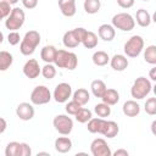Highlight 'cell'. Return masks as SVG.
Instances as JSON below:
<instances>
[{"label": "cell", "instance_id": "6da1fadb", "mask_svg": "<svg viewBox=\"0 0 156 156\" xmlns=\"http://www.w3.org/2000/svg\"><path fill=\"white\" fill-rule=\"evenodd\" d=\"M54 63L58 68H66L68 71H73L78 65V57L74 52L66 50H57Z\"/></svg>", "mask_w": 156, "mask_h": 156}, {"label": "cell", "instance_id": "7a4b0ae2", "mask_svg": "<svg viewBox=\"0 0 156 156\" xmlns=\"http://www.w3.org/2000/svg\"><path fill=\"white\" fill-rule=\"evenodd\" d=\"M40 43V34L37 30H28L20 44V51L24 56L32 55Z\"/></svg>", "mask_w": 156, "mask_h": 156}, {"label": "cell", "instance_id": "3957f363", "mask_svg": "<svg viewBox=\"0 0 156 156\" xmlns=\"http://www.w3.org/2000/svg\"><path fill=\"white\" fill-rule=\"evenodd\" d=\"M151 88H152L151 82L147 78L139 77L134 80V83L130 88V95H132V98H134L136 100H141L150 94Z\"/></svg>", "mask_w": 156, "mask_h": 156}, {"label": "cell", "instance_id": "277c9868", "mask_svg": "<svg viewBox=\"0 0 156 156\" xmlns=\"http://www.w3.org/2000/svg\"><path fill=\"white\" fill-rule=\"evenodd\" d=\"M26 20V13L20 7H13L10 12V15L7 16L6 21H5V27L11 32V30H17L20 29Z\"/></svg>", "mask_w": 156, "mask_h": 156}, {"label": "cell", "instance_id": "5b68a950", "mask_svg": "<svg viewBox=\"0 0 156 156\" xmlns=\"http://www.w3.org/2000/svg\"><path fill=\"white\" fill-rule=\"evenodd\" d=\"M112 26L123 32H129L135 27V20L127 12H119L112 17Z\"/></svg>", "mask_w": 156, "mask_h": 156}, {"label": "cell", "instance_id": "8992f818", "mask_svg": "<svg viewBox=\"0 0 156 156\" xmlns=\"http://www.w3.org/2000/svg\"><path fill=\"white\" fill-rule=\"evenodd\" d=\"M144 49V39L140 35H133L130 37L127 43L124 44V54L128 57H138Z\"/></svg>", "mask_w": 156, "mask_h": 156}, {"label": "cell", "instance_id": "52a82bcc", "mask_svg": "<svg viewBox=\"0 0 156 156\" xmlns=\"http://www.w3.org/2000/svg\"><path fill=\"white\" fill-rule=\"evenodd\" d=\"M51 100V93L48 87L38 85L30 93V102L33 105H45Z\"/></svg>", "mask_w": 156, "mask_h": 156}, {"label": "cell", "instance_id": "ba28073f", "mask_svg": "<svg viewBox=\"0 0 156 156\" xmlns=\"http://www.w3.org/2000/svg\"><path fill=\"white\" fill-rule=\"evenodd\" d=\"M52 124H54L55 129L62 135H68L73 129V121L67 115L55 116V118L52 121Z\"/></svg>", "mask_w": 156, "mask_h": 156}, {"label": "cell", "instance_id": "9c48e42d", "mask_svg": "<svg viewBox=\"0 0 156 156\" xmlns=\"http://www.w3.org/2000/svg\"><path fill=\"white\" fill-rule=\"evenodd\" d=\"M71 96H72V87L68 83H65V82L57 84L55 90H54V94H52V98L58 104L67 102Z\"/></svg>", "mask_w": 156, "mask_h": 156}, {"label": "cell", "instance_id": "30bf717a", "mask_svg": "<svg viewBox=\"0 0 156 156\" xmlns=\"http://www.w3.org/2000/svg\"><path fill=\"white\" fill-rule=\"evenodd\" d=\"M90 152L93 156H111L112 151L102 138H96L90 144Z\"/></svg>", "mask_w": 156, "mask_h": 156}, {"label": "cell", "instance_id": "8fae6325", "mask_svg": "<svg viewBox=\"0 0 156 156\" xmlns=\"http://www.w3.org/2000/svg\"><path fill=\"white\" fill-rule=\"evenodd\" d=\"M41 72V67L35 58H29L23 66V74L29 79H35L39 77Z\"/></svg>", "mask_w": 156, "mask_h": 156}, {"label": "cell", "instance_id": "7c38bea8", "mask_svg": "<svg viewBox=\"0 0 156 156\" xmlns=\"http://www.w3.org/2000/svg\"><path fill=\"white\" fill-rule=\"evenodd\" d=\"M34 113H35L34 107L29 102H21L16 107V115L22 121H29V119H32L34 117Z\"/></svg>", "mask_w": 156, "mask_h": 156}, {"label": "cell", "instance_id": "4fadbf2b", "mask_svg": "<svg viewBox=\"0 0 156 156\" xmlns=\"http://www.w3.org/2000/svg\"><path fill=\"white\" fill-rule=\"evenodd\" d=\"M58 7L61 13L66 17H73L77 12L76 0H58Z\"/></svg>", "mask_w": 156, "mask_h": 156}, {"label": "cell", "instance_id": "5bb4252c", "mask_svg": "<svg viewBox=\"0 0 156 156\" xmlns=\"http://www.w3.org/2000/svg\"><path fill=\"white\" fill-rule=\"evenodd\" d=\"M110 65L112 67V69L117 71V72H122L124 71L129 62H128V58L124 56V55H121V54H116L112 56V58L110 60Z\"/></svg>", "mask_w": 156, "mask_h": 156}, {"label": "cell", "instance_id": "9a60e30c", "mask_svg": "<svg viewBox=\"0 0 156 156\" xmlns=\"http://www.w3.org/2000/svg\"><path fill=\"white\" fill-rule=\"evenodd\" d=\"M98 34H99V38L105 40V41H111L115 39V35H116V30H115V27L112 24H107V23H104L99 27L98 29Z\"/></svg>", "mask_w": 156, "mask_h": 156}, {"label": "cell", "instance_id": "2e32d148", "mask_svg": "<svg viewBox=\"0 0 156 156\" xmlns=\"http://www.w3.org/2000/svg\"><path fill=\"white\" fill-rule=\"evenodd\" d=\"M119 132V127L118 124L115 122V121H106L104 122V126H102V129H101V133L102 135H105L106 138H115Z\"/></svg>", "mask_w": 156, "mask_h": 156}, {"label": "cell", "instance_id": "e0dca14e", "mask_svg": "<svg viewBox=\"0 0 156 156\" xmlns=\"http://www.w3.org/2000/svg\"><path fill=\"white\" fill-rule=\"evenodd\" d=\"M122 111L127 117H136L140 112V106L135 100H128L123 104Z\"/></svg>", "mask_w": 156, "mask_h": 156}, {"label": "cell", "instance_id": "ac0fdd59", "mask_svg": "<svg viewBox=\"0 0 156 156\" xmlns=\"http://www.w3.org/2000/svg\"><path fill=\"white\" fill-rule=\"evenodd\" d=\"M72 149V140L68 136H58L55 140V150L60 154H66Z\"/></svg>", "mask_w": 156, "mask_h": 156}, {"label": "cell", "instance_id": "d6986e66", "mask_svg": "<svg viewBox=\"0 0 156 156\" xmlns=\"http://www.w3.org/2000/svg\"><path fill=\"white\" fill-rule=\"evenodd\" d=\"M57 49L54 45H46L40 51V57L45 63H54Z\"/></svg>", "mask_w": 156, "mask_h": 156}, {"label": "cell", "instance_id": "ffe728a7", "mask_svg": "<svg viewBox=\"0 0 156 156\" xmlns=\"http://www.w3.org/2000/svg\"><path fill=\"white\" fill-rule=\"evenodd\" d=\"M100 99L102 100V102H105L110 106H113L119 101V94L116 89L110 88V89H106V91L104 93V95Z\"/></svg>", "mask_w": 156, "mask_h": 156}, {"label": "cell", "instance_id": "44dd1931", "mask_svg": "<svg viewBox=\"0 0 156 156\" xmlns=\"http://www.w3.org/2000/svg\"><path fill=\"white\" fill-rule=\"evenodd\" d=\"M72 100L77 101L79 105L84 106L85 104L89 102V100H90V94H89V91H88L87 89L79 88V89H77V90L72 94Z\"/></svg>", "mask_w": 156, "mask_h": 156}, {"label": "cell", "instance_id": "7402d4cb", "mask_svg": "<svg viewBox=\"0 0 156 156\" xmlns=\"http://www.w3.org/2000/svg\"><path fill=\"white\" fill-rule=\"evenodd\" d=\"M62 43H63V45H65L66 48H68V49H74V48H77V46L80 44V41H79L78 38L76 37L73 29H72V30H68V32H66V33L63 34Z\"/></svg>", "mask_w": 156, "mask_h": 156}, {"label": "cell", "instance_id": "603a6c76", "mask_svg": "<svg viewBox=\"0 0 156 156\" xmlns=\"http://www.w3.org/2000/svg\"><path fill=\"white\" fill-rule=\"evenodd\" d=\"M135 20H136V23L140 27H149L150 23H151V16L145 9H139L136 11Z\"/></svg>", "mask_w": 156, "mask_h": 156}, {"label": "cell", "instance_id": "cb8c5ba5", "mask_svg": "<svg viewBox=\"0 0 156 156\" xmlns=\"http://www.w3.org/2000/svg\"><path fill=\"white\" fill-rule=\"evenodd\" d=\"M91 60H93V62H94L95 66H100V67L106 66V65L110 62L108 54L105 52V51H102V50H98V51H95V52L93 54Z\"/></svg>", "mask_w": 156, "mask_h": 156}, {"label": "cell", "instance_id": "d4e9b609", "mask_svg": "<svg viewBox=\"0 0 156 156\" xmlns=\"http://www.w3.org/2000/svg\"><path fill=\"white\" fill-rule=\"evenodd\" d=\"M90 89H91V93L95 98H101L104 95V93L106 91V84L104 80L101 79H95L91 82L90 84Z\"/></svg>", "mask_w": 156, "mask_h": 156}, {"label": "cell", "instance_id": "484cf974", "mask_svg": "<svg viewBox=\"0 0 156 156\" xmlns=\"http://www.w3.org/2000/svg\"><path fill=\"white\" fill-rule=\"evenodd\" d=\"M104 122H105V118H100V117H98V118H90L87 123H88V126H87V128H88V130L90 132V133H101V129H102V126H104Z\"/></svg>", "mask_w": 156, "mask_h": 156}, {"label": "cell", "instance_id": "4316f807", "mask_svg": "<svg viewBox=\"0 0 156 156\" xmlns=\"http://www.w3.org/2000/svg\"><path fill=\"white\" fill-rule=\"evenodd\" d=\"M82 44L87 49H94V48H96V45H98V35L94 32L87 30V33H85V35H84V38L82 40Z\"/></svg>", "mask_w": 156, "mask_h": 156}, {"label": "cell", "instance_id": "83f0119b", "mask_svg": "<svg viewBox=\"0 0 156 156\" xmlns=\"http://www.w3.org/2000/svg\"><path fill=\"white\" fill-rule=\"evenodd\" d=\"M84 11L89 15H94L96 12H99L100 7H101V2L100 0H84Z\"/></svg>", "mask_w": 156, "mask_h": 156}, {"label": "cell", "instance_id": "f1b7e54d", "mask_svg": "<svg viewBox=\"0 0 156 156\" xmlns=\"http://www.w3.org/2000/svg\"><path fill=\"white\" fill-rule=\"evenodd\" d=\"M13 57L9 51H0V71H6L12 65Z\"/></svg>", "mask_w": 156, "mask_h": 156}, {"label": "cell", "instance_id": "f546056e", "mask_svg": "<svg viewBox=\"0 0 156 156\" xmlns=\"http://www.w3.org/2000/svg\"><path fill=\"white\" fill-rule=\"evenodd\" d=\"M94 111L98 115V117H100V118H106L111 115V107H110V105H107L105 102L96 104L94 106Z\"/></svg>", "mask_w": 156, "mask_h": 156}, {"label": "cell", "instance_id": "4dcf8cb0", "mask_svg": "<svg viewBox=\"0 0 156 156\" xmlns=\"http://www.w3.org/2000/svg\"><path fill=\"white\" fill-rule=\"evenodd\" d=\"M76 117V121L79 122V123H87L91 117H93V113L89 108H85V107H80L79 111L74 115Z\"/></svg>", "mask_w": 156, "mask_h": 156}, {"label": "cell", "instance_id": "1f68e13d", "mask_svg": "<svg viewBox=\"0 0 156 156\" xmlns=\"http://www.w3.org/2000/svg\"><path fill=\"white\" fill-rule=\"evenodd\" d=\"M144 58L150 65H156V46L149 45L144 51Z\"/></svg>", "mask_w": 156, "mask_h": 156}, {"label": "cell", "instance_id": "d6a6232c", "mask_svg": "<svg viewBox=\"0 0 156 156\" xmlns=\"http://www.w3.org/2000/svg\"><path fill=\"white\" fill-rule=\"evenodd\" d=\"M20 150H21V143H18V141H10L6 145L5 155L6 156H20Z\"/></svg>", "mask_w": 156, "mask_h": 156}, {"label": "cell", "instance_id": "836d02e7", "mask_svg": "<svg viewBox=\"0 0 156 156\" xmlns=\"http://www.w3.org/2000/svg\"><path fill=\"white\" fill-rule=\"evenodd\" d=\"M43 77L45 79H52L56 76V67L52 63H46L44 67H41V72Z\"/></svg>", "mask_w": 156, "mask_h": 156}, {"label": "cell", "instance_id": "e575fe53", "mask_svg": "<svg viewBox=\"0 0 156 156\" xmlns=\"http://www.w3.org/2000/svg\"><path fill=\"white\" fill-rule=\"evenodd\" d=\"M145 112L150 116L156 115V98H149L144 105Z\"/></svg>", "mask_w": 156, "mask_h": 156}, {"label": "cell", "instance_id": "d590c367", "mask_svg": "<svg viewBox=\"0 0 156 156\" xmlns=\"http://www.w3.org/2000/svg\"><path fill=\"white\" fill-rule=\"evenodd\" d=\"M80 107H82V105H79L77 101L71 100V101H68V102L66 104V112H67L68 115L74 116V115L79 111V108H80Z\"/></svg>", "mask_w": 156, "mask_h": 156}, {"label": "cell", "instance_id": "8d00e7d4", "mask_svg": "<svg viewBox=\"0 0 156 156\" xmlns=\"http://www.w3.org/2000/svg\"><path fill=\"white\" fill-rule=\"evenodd\" d=\"M11 5L4 0H0V20L6 18L11 12Z\"/></svg>", "mask_w": 156, "mask_h": 156}, {"label": "cell", "instance_id": "74e56055", "mask_svg": "<svg viewBox=\"0 0 156 156\" xmlns=\"http://www.w3.org/2000/svg\"><path fill=\"white\" fill-rule=\"evenodd\" d=\"M21 40V37H20V33L17 30H11L7 35V41L10 45H17Z\"/></svg>", "mask_w": 156, "mask_h": 156}, {"label": "cell", "instance_id": "f35d334b", "mask_svg": "<svg viewBox=\"0 0 156 156\" xmlns=\"http://www.w3.org/2000/svg\"><path fill=\"white\" fill-rule=\"evenodd\" d=\"M32 155V149L27 143H21V150H20V156H30Z\"/></svg>", "mask_w": 156, "mask_h": 156}, {"label": "cell", "instance_id": "ab89813d", "mask_svg": "<svg viewBox=\"0 0 156 156\" xmlns=\"http://www.w3.org/2000/svg\"><path fill=\"white\" fill-rule=\"evenodd\" d=\"M73 32H74L76 37L78 38V40H79L80 44H82V40H83V38H84V35H85V33H87V29L83 28V27H78V28H74Z\"/></svg>", "mask_w": 156, "mask_h": 156}, {"label": "cell", "instance_id": "60d3db41", "mask_svg": "<svg viewBox=\"0 0 156 156\" xmlns=\"http://www.w3.org/2000/svg\"><path fill=\"white\" fill-rule=\"evenodd\" d=\"M135 0H117V4L122 9H130L134 5Z\"/></svg>", "mask_w": 156, "mask_h": 156}, {"label": "cell", "instance_id": "b9f144b4", "mask_svg": "<svg viewBox=\"0 0 156 156\" xmlns=\"http://www.w3.org/2000/svg\"><path fill=\"white\" fill-rule=\"evenodd\" d=\"M21 1H22L23 6L28 10H32V9L37 7V5H38V0H21Z\"/></svg>", "mask_w": 156, "mask_h": 156}, {"label": "cell", "instance_id": "7bdbcfd3", "mask_svg": "<svg viewBox=\"0 0 156 156\" xmlns=\"http://www.w3.org/2000/svg\"><path fill=\"white\" fill-rule=\"evenodd\" d=\"M112 155H113V156H128V151L124 150V149H118V150H116Z\"/></svg>", "mask_w": 156, "mask_h": 156}, {"label": "cell", "instance_id": "ee69618b", "mask_svg": "<svg viewBox=\"0 0 156 156\" xmlns=\"http://www.w3.org/2000/svg\"><path fill=\"white\" fill-rule=\"evenodd\" d=\"M6 127H7V123H6V119L0 117V134L4 133L6 130Z\"/></svg>", "mask_w": 156, "mask_h": 156}, {"label": "cell", "instance_id": "f6af8a7d", "mask_svg": "<svg viewBox=\"0 0 156 156\" xmlns=\"http://www.w3.org/2000/svg\"><path fill=\"white\" fill-rule=\"evenodd\" d=\"M149 76H150V79L151 80H156V67H152L149 72Z\"/></svg>", "mask_w": 156, "mask_h": 156}, {"label": "cell", "instance_id": "bcb514c9", "mask_svg": "<svg viewBox=\"0 0 156 156\" xmlns=\"http://www.w3.org/2000/svg\"><path fill=\"white\" fill-rule=\"evenodd\" d=\"M4 1H6V2H9L10 5H15V4H17L20 0H4Z\"/></svg>", "mask_w": 156, "mask_h": 156}, {"label": "cell", "instance_id": "7dc6e473", "mask_svg": "<svg viewBox=\"0 0 156 156\" xmlns=\"http://www.w3.org/2000/svg\"><path fill=\"white\" fill-rule=\"evenodd\" d=\"M2 41H4V34H2L1 32H0V44H1Z\"/></svg>", "mask_w": 156, "mask_h": 156}, {"label": "cell", "instance_id": "c3c4849f", "mask_svg": "<svg viewBox=\"0 0 156 156\" xmlns=\"http://www.w3.org/2000/svg\"><path fill=\"white\" fill-rule=\"evenodd\" d=\"M39 155H48L49 156V152H38V156Z\"/></svg>", "mask_w": 156, "mask_h": 156}, {"label": "cell", "instance_id": "681fc988", "mask_svg": "<svg viewBox=\"0 0 156 156\" xmlns=\"http://www.w3.org/2000/svg\"><path fill=\"white\" fill-rule=\"evenodd\" d=\"M143 1H149V0H143Z\"/></svg>", "mask_w": 156, "mask_h": 156}, {"label": "cell", "instance_id": "f907efd6", "mask_svg": "<svg viewBox=\"0 0 156 156\" xmlns=\"http://www.w3.org/2000/svg\"><path fill=\"white\" fill-rule=\"evenodd\" d=\"M0 21H1V20H0Z\"/></svg>", "mask_w": 156, "mask_h": 156}]
</instances>
